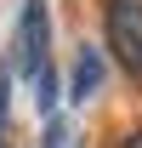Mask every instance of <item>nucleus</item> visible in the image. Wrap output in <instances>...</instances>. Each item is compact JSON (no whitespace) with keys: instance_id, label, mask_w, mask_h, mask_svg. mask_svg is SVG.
Returning a JSON list of instances; mask_svg holds the SVG:
<instances>
[{"instance_id":"1","label":"nucleus","mask_w":142,"mask_h":148,"mask_svg":"<svg viewBox=\"0 0 142 148\" xmlns=\"http://www.w3.org/2000/svg\"><path fill=\"white\" fill-rule=\"evenodd\" d=\"M102 34H108V51L119 57V69L131 80H142V0H108Z\"/></svg>"},{"instance_id":"2","label":"nucleus","mask_w":142,"mask_h":148,"mask_svg":"<svg viewBox=\"0 0 142 148\" xmlns=\"http://www.w3.org/2000/svg\"><path fill=\"white\" fill-rule=\"evenodd\" d=\"M46 46H51V17H46V0H23V17H17V69L29 74V86L51 69Z\"/></svg>"},{"instance_id":"3","label":"nucleus","mask_w":142,"mask_h":148,"mask_svg":"<svg viewBox=\"0 0 142 148\" xmlns=\"http://www.w3.org/2000/svg\"><path fill=\"white\" fill-rule=\"evenodd\" d=\"M97 86H102V51L85 46V51L74 57V74H68V103H85Z\"/></svg>"},{"instance_id":"4","label":"nucleus","mask_w":142,"mask_h":148,"mask_svg":"<svg viewBox=\"0 0 142 148\" xmlns=\"http://www.w3.org/2000/svg\"><path fill=\"white\" fill-rule=\"evenodd\" d=\"M12 69H0V148H12Z\"/></svg>"},{"instance_id":"5","label":"nucleus","mask_w":142,"mask_h":148,"mask_svg":"<svg viewBox=\"0 0 142 148\" xmlns=\"http://www.w3.org/2000/svg\"><path fill=\"white\" fill-rule=\"evenodd\" d=\"M34 108H40V114H51V108H57V74H51V69L34 80Z\"/></svg>"},{"instance_id":"6","label":"nucleus","mask_w":142,"mask_h":148,"mask_svg":"<svg viewBox=\"0 0 142 148\" xmlns=\"http://www.w3.org/2000/svg\"><path fill=\"white\" fill-rule=\"evenodd\" d=\"M46 148H68V125H63V120L46 125Z\"/></svg>"},{"instance_id":"7","label":"nucleus","mask_w":142,"mask_h":148,"mask_svg":"<svg viewBox=\"0 0 142 148\" xmlns=\"http://www.w3.org/2000/svg\"><path fill=\"white\" fill-rule=\"evenodd\" d=\"M119 148H142V125H137V131H125V137H119Z\"/></svg>"}]
</instances>
